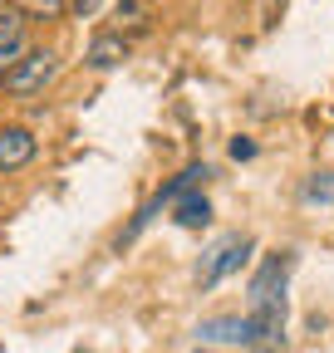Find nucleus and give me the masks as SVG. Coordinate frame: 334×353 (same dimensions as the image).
I'll return each mask as SVG.
<instances>
[{"mask_svg":"<svg viewBox=\"0 0 334 353\" xmlns=\"http://www.w3.org/2000/svg\"><path fill=\"white\" fill-rule=\"evenodd\" d=\"M128 59V39L123 34H99L94 44H89V64L94 69H113V64H123Z\"/></svg>","mask_w":334,"mask_h":353,"instance_id":"5","label":"nucleus"},{"mask_svg":"<svg viewBox=\"0 0 334 353\" xmlns=\"http://www.w3.org/2000/svg\"><path fill=\"white\" fill-rule=\"evenodd\" d=\"M35 152H39V143H35L30 128H20V123L0 128V172H20V167H30Z\"/></svg>","mask_w":334,"mask_h":353,"instance_id":"3","label":"nucleus"},{"mask_svg":"<svg viewBox=\"0 0 334 353\" xmlns=\"http://www.w3.org/2000/svg\"><path fill=\"white\" fill-rule=\"evenodd\" d=\"M305 201H320V206H334V172H315L305 182Z\"/></svg>","mask_w":334,"mask_h":353,"instance_id":"8","label":"nucleus"},{"mask_svg":"<svg viewBox=\"0 0 334 353\" xmlns=\"http://www.w3.org/2000/svg\"><path fill=\"white\" fill-rule=\"evenodd\" d=\"M10 6H15L20 15H30V20H55V15H64V0H10Z\"/></svg>","mask_w":334,"mask_h":353,"instance_id":"7","label":"nucleus"},{"mask_svg":"<svg viewBox=\"0 0 334 353\" xmlns=\"http://www.w3.org/2000/svg\"><path fill=\"white\" fill-rule=\"evenodd\" d=\"M138 6H143V0H138Z\"/></svg>","mask_w":334,"mask_h":353,"instance_id":"14","label":"nucleus"},{"mask_svg":"<svg viewBox=\"0 0 334 353\" xmlns=\"http://www.w3.org/2000/svg\"><path fill=\"white\" fill-rule=\"evenodd\" d=\"M246 255H250V241H246V236H226V241H217L212 250H206L202 270H197V285H202V290L222 285L226 275H236L241 265H246Z\"/></svg>","mask_w":334,"mask_h":353,"instance_id":"1","label":"nucleus"},{"mask_svg":"<svg viewBox=\"0 0 334 353\" xmlns=\"http://www.w3.org/2000/svg\"><path fill=\"white\" fill-rule=\"evenodd\" d=\"M55 74H59V54H55V50H30V54L6 74V94H39Z\"/></svg>","mask_w":334,"mask_h":353,"instance_id":"2","label":"nucleus"},{"mask_svg":"<svg viewBox=\"0 0 334 353\" xmlns=\"http://www.w3.org/2000/svg\"><path fill=\"white\" fill-rule=\"evenodd\" d=\"M206 221H212L206 196H182V201H177V226H206Z\"/></svg>","mask_w":334,"mask_h":353,"instance_id":"6","label":"nucleus"},{"mask_svg":"<svg viewBox=\"0 0 334 353\" xmlns=\"http://www.w3.org/2000/svg\"><path fill=\"white\" fill-rule=\"evenodd\" d=\"M0 94H6V74H0Z\"/></svg>","mask_w":334,"mask_h":353,"instance_id":"13","label":"nucleus"},{"mask_svg":"<svg viewBox=\"0 0 334 353\" xmlns=\"http://www.w3.org/2000/svg\"><path fill=\"white\" fill-rule=\"evenodd\" d=\"M99 6H104V0H64V15H74V20H94Z\"/></svg>","mask_w":334,"mask_h":353,"instance_id":"11","label":"nucleus"},{"mask_svg":"<svg viewBox=\"0 0 334 353\" xmlns=\"http://www.w3.org/2000/svg\"><path fill=\"white\" fill-rule=\"evenodd\" d=\"M30 54V39L25 34H15V39H0V74H10L20 59Z\"/></svg>","mask_w":334,"mask_h":353,"instance_id":"9","label":"nucleus"},{"mask_svg":"<svg viewBox=\"0 0 334 353\" xmlns=\"http://www.w3.org/2000/svg\"><path fill=\"white\" fill-rule=\"evenodd\" d=\"M20 20H25V15H20L15 6H0V39H15V34H20Z\"/></svg>","mask_w":334,"mask_h":353,"instance_id":"10","label":"nucleus"},{"mask_svg":"<svg viewBox=\"0 0 334 353\" xmlns=\"http://www.w3.org/2000/svg\"><path fill=\"white\" fill-rule=\"evenodd\" d=\"M250 152H256V148H250L246 138H236V143H231V157H250Z\"/></svg>","mask_w":334,"mask_h":353,"instance_id":"12","label":"nucleus"},{"mask_svg":"<svg viewBox=\"0 0 334 353\" xmlns=\"http://www.w3.org/2000/svg\"><path fill=\"white\" fill-rule=\"evenodd\" d=\"M202 343H256V334H250V314L246 319H206L197 329Z\"/></svg>","mask_w":334,"mask_h":353,"instance_id":"4","label":"nucleus"}]
</instances>
